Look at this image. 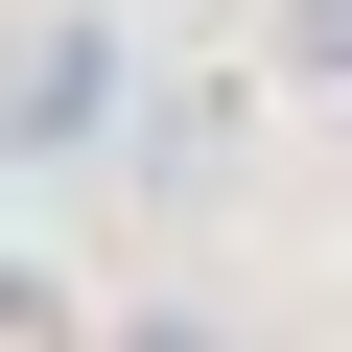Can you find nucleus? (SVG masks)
<instances>
[{
  "mask_svg": "<svg viewBox=\"0 0 352 352\" xmlns=\"http://www.w3.org/2000/svg\"><path fill=\"white\" fill-rule=\"evenodd\" d=\"M94 118H118V24H71V0L0 24V164H71Z\"/></svg>",
  "mask_w": 352,
  "mask_h": 352,
  "instance_id": "obj_1",
  "label": "nucleus"
},
{
  "mask_svg": "<svg viewBox=\"0 0 352 352\" xmlns=\"http://www.w3.org/2000/svg\"><path fill=\"white\" fill-rule=\"evenodd\" d=\"M282 71H305V94H352V0H282Z\"/></svg>",
  "mask_w": 352,
  "mask_h": 352,
  "instance_id": "obj_2",
  "label": "nucleus"
},
{
  "mask_svg": "<svg viewBox=\"0 0 352 352\" xmlns=\"http://www.w3.org/2000/svg\"><path fill=\"white\" fill-rule=\"evenodd\" d=\"M118 352H235V329H212V305H141V329H118Z\"/></svg>",
  "mask_w": 352,
  "mask_h": 352,
  "instance_id": "obj_3",
  "label": "nucleus"
},
{
  "mask_svg": "<svg viewBox=\"0 0 352 352\" xmlns=\"http://www.w3.org/2000/svg\"><path fill=\"white\" fill-rule=\"evenodd\" d=\"M0 352H24V258H0Z\"/></svg>",
  "mask_w": 352,
  "mask_h": 352,
  "instance_id": "obj_4",
  "label": "nucleus"
}]
</instances>
